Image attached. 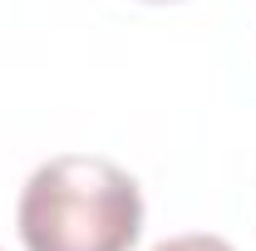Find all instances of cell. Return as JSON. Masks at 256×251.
Segmentation results:
<instances>
[{
  "instance_id": "cell-2",
  "label": "cell",
  "mask_w": 256,
  "mask_h": 251,
  "mask_svg": "<svg viewBox=\"0 0 256 251\" xmlns=\"http://www.w3.org/2000/svg\"><path fill=\"white\" fill-rule=\"evenodd\" d=\"M153 251H232L222 236H172V242H162Z\"/></svg>"
},
{
  "instance_id": "cell-1",
  "label": "cell",
  "mask_w": 256,
  "mask_h": 251,
  "mask_svg": "<svg viewBox=\"0 0 256 251\" xmlns=\"http://www.w3.org/2000/svg\"><path fill=\"white\" fill-rule=\"evenodd\" d=\"M15 217L25 251H128L143 232V192L108 158L64 153L30 172Z\"/></svg>"
}]
</instances>
